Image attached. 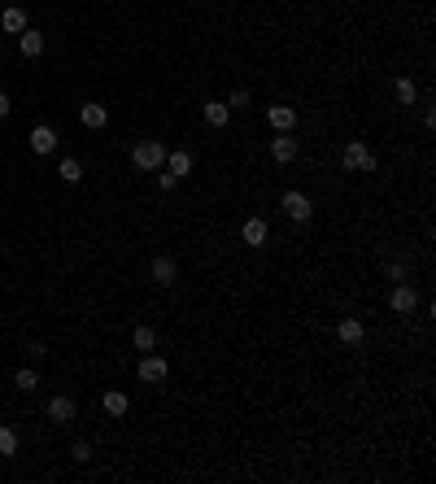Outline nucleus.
<instances>
[{
	"mask_svg": "<svg viewBox=\"0 0 436 484\" xmlns=\"http://www.w3.org/2000/svg\"><path fill=\"white\" fill-rule=\"evenodd\" d=\"M266 126H275V131H293V126H297V110L293 105H271L266 110Z\"/></svg>",
	"mask_w": 436,
	"mask_h": 484,
	"instance_id": "obj_11",
	"label": "nucleus"
},
{
	"mask_svg": "<svg viewBox=\"0 0 436 484\" xmlns=\"http://www.w3.org/2000/svg\"><path fill=\"white\" fill-rule=\"evenodd\" d=\"M384 275H389V279H397V284H401V279H406V262H389V271H384Z\"/></svg>",
	"mask_w": 436,
	"mask_h": 484,
	"instance_id": "obj_27",
	"label": "nucleus"
},
{
	"mask_svg": "<svg viewBox=\"0 0 436 484\" xmlns=\"http://www.w3.org/2000/svg\"><path fill=\"white\" fill-rule=\"evenodd\" d=\"M0 48H5V40H0Z\"/></svg>",
	"mask_w": 436,
	"mask_h": 484,
	"instance_id": "obj_29",
	"label": "nucleus"
},
{
	"mask_svg": "<svg viewBox=\"0 0 436 484\" xmlns=\"http://www.w3.org/2000/svg\"><path fill=\"white\" fill-rule=\"evenodd\" d=\"M279 210H284L293 223H310V218H314V201L305 196V192H297V188H293V192H284V201H279Z\"/></svg>",
	"mask_w": 436,
	"mask_h": 484,
	"instance_id": "obj_3",
	"label": "nucleus"
},
{
	"mask_svg": "<svg viewBox=\"0 0 436 484\" xmlns=\"http://www.w3.org/2000/svg\"><path fill=\"white\" fill-rule=\"evenodd\" d=\"M13 384H18V389H22V393H35V389H40V375H35V371H31V367H22V371H18V375H13Z\"/></svg>",
	"mask_w": 436,
	"mask_h": 484,
	"instance_id": "obj_21",
	"label": "nucleus"
},
{
	"mask_svg": "<svg viewBox=\"0 0 436 484\" xmlns=\"http://www.w3.org/2000/svg\"><path fill=\"white\" fill-rule=\"evenodd\" d=\"M341 166H345V170L375 175V153H371L363 140H349V144H345V153H341Z\"/></svg>",
	"mask_w": 436,
	"mask_h": 484,
	"instance_id": "obj_2",
	"label": "nucleus"
},
{
	"mask_svg": "<svg viewBox=\"0 0 436 484\" xmlns=\"http://www.w3.org/2000/svg\"><path fill=\"white\" fill-rule=\"evenodd\" d=\"M170 175H175V179H184V175H192V166H196V158H192V153L188 148H175V153H166V162H162Z\"/></svg>",
	"mask_w": 436,
	"mask_h": 484,
	"instance_id": "obj_9",
	"label": "nucleus"
},
{
	"mask_svg": "<svg viewBox=\"0 0 436 484\" xmlns=\"http://www.w3.org/2000/svg\"><path fill=\"white\" fill-rule=\"evenodd\" d=\"M18 48H22V57H40V53H44V35L31 31V27L18 31Z\"/></svg>",
	"mask_w": 436,
	"mask_h": 484,
	"instance_id": "obj_16",
	"label": "nucleus"
},
{
	"mask_svg": "<svg viewBox=\"0 0 436 484\" xmlns=\"http://www.w3.org/2000/svg\"><path fill=\"white\" fill-rule=\"evenodd\" d=\"M297 158V140H293V131H279L275 140H271V162H279V166H288Z\"/></svg>",
	"mask_w": 436,
	"mask_h": 484,
	"instance_id": "obj_7",
	"label": "nucleus"
},
{
	"mask_svg": "<svg viewBox=\"0 0 436 484\" xmlns=\"http://www.w3.org/2000/svg\"><path fill=\"white\" fill-rule=\"evenodd\" d=\"M175 184H179V179H175V175L162 166V175H158V188H162V192H175Z\"/></svg>",
	"mask_w": 436,
	"mask_h": 484,
	"instance_id": "obj_26",
	"label": "nucleus"
},
{
	"mask_svg": "<svg viewBox=\"0 0 436 484\" xmlns=\"http://www.w3.org/2000/svg\"><path fill=\"white\" fill-rule=\"evenodd\" d=\"M57 175H61L66 184H79V179H83V166L74 162V158H61V170H57Z\"/></svg>",
	"mask_w": 436,
	"mask_h": 484,
	"instance_id": "obj_22",
	"label": "nucleus"
},
{
	"mask_svg": "<svg viewBox=\"0 0 436 484\" xmlns=\"http://www.w3.org/2000/svg\"><path fill=\"white\" fill-rule=\"evenodd\" d=\"M266 236H271V232H266V223H262V218H244V227H240V240H244V244L262 249V244H266Z\"/></svg>",
	"mask_w": 436,
	"mask_h": 484,
	"instance_id": "obj_15",
	"label": "nucleus"
},
{
	"mask_svg": "<svg viewBox=\"0 0 436 484\" xmlns=\"http://www.w3.org/2000/svg\"><path fill=\"white\" fill-rule=\"evenodd\" d=\"M131 345H136L140 353H148V349H158V332H153L148 323H140V327H131Z\"/></svg>",
	"mask_w": 436,
	"mask_h": 484,
	"instance_id": "obj_19",
	"label": "nucleus"
},
{
	"mask_svg": "<svg viewBox=\"0 0 436 484\" xmlns=\"http://www.w3.org/2000/svg\"><path fill=\"white\" fill-rule=\"evenodd\" d=\"M74 415H79V406H74V397L57 393L53 401H48V419H53V423H70Z\"/></svg>",
	"mask_w": 436,
	"mask_h": 484,
	"instance_id": "obj_10",
	"label": "nucleus"
},
{
	"mask_svg": "<svg viewBox=\"0 0 436 484\" xmlns=\"http://www.w3.org/2000/svg\"><path fill=\"white\" fill-rule=\"evenodd\" d=\"M249 100H253V96H249V88H236V92H232V100H227V105H236V110H244Z\"/></svg>",
	"mask_w": 436,
	"mask_h": 484,
	"instance_id": "obj_25",
	"label": "nucleus"
},
{
	"mask_svg": "<svg viewBox=\"0 0 436 484\" xmlns=\"http://www.w3.org/2000/svg\"><path fill=\"white\" fill-rule=\"evenodd\" d=\"M389 305H393V314H415L419 310V293H415V284H401L393 288V297H389Z\"/></svg>",
	"mask_w": 436,
	"mask_h": 484,
	"instance_id": "obj_5",
	"label": "nucleus"
},
{
	"mask_svg": "<svg viewBox=\"0 0 436 484\" xmlns=\"http://www.w3.org/2000/svg\"><path fill=\"white\" fill-rule=\"evenodd\" d=\"M100 406H105V415H114V419H122L126 411H131V401H126V393H118V389H110L105 397H100Z\"/></svg>",
	"mask_w": 436,
	"mask_h": 484,
	"instance_id": "obj_17",
	"label": "nucleus"
},
{
	"mask_svg": "<svg viewBox=\"0 0 436 484\" xmlns=\"http://www.w3.org/2000/svg\"><path fill=\"white\" fill-rule=\"evenodd\" d=\"M162 162H166V144L162 140H140L131 148V166L136 170H162Z\"/></svg>",
	"mask_w": 436,
	"mask_h": 484,
	"instance_id": "obj_1",
	"label": "nucleus"
},
{
	"mask_svg": "<svg viewBox=\"0 0 436 484\" xmlns=\"http://www.w3.org/2000/svg\"><path fill=\"white\" fill-rule=\"evenodd\" d=\"M18 454V432L9 423H0V458H13Z\"/></svg>",
	"mask_w": 436,
	"mask_h": 484,
	"instance_id": "obj_20",
	"label": "nucleus"
},
{
	"mask_svg": "<svg viewBox=\"0 0 436 484\" xmlns=\"http://www.w3.org/2000/svg\"><path fill=\"white\" fill-rule=\"evenodd\" d=\"M153 279H158L162 288H170L175 279H179V262L170 258V253H158V258H153Z\"/></svg>",
	"mask_w": 436,
	"mask_h": 484,
	"instance_id": "obj_8",
	"label": "nucleus"
},
{
	"mask_svg": "<svg viewBox=\"0 0 436 484\" xmlns=\"http://www.w3.org/2000/svg\"><path fill=\"white\" fill-rule=\"evenodd\" d=\"M79 122L88 126V131H100V126H110V110L92 100V105H83V110H79Z\"/></svg>",
	"mask_w": 436,
	"mask_h": 484,
	"instance_id": "obj_13",
	"label": "nucleus"
},
{
	"mask_svg": "<svg viewBox=\"0 0 436 484\" xmlns=\"http://www.w3.org/2000/svg\"><path fill=\"white\" fill-rule=\"evenodd\" d=\"M9 110H13V100H9L5 92H0V118H9Z\"/></svg>",
	"mask_w": 436,
	"mask_h": 484,
	"instance_id": "obj_28",
	"label": "nucleus"
},
{
	"mask_svg": "<svg viewBox=\"0 0 436 484\" xmlns=\"http://www.w3.org/2000/svg\"><path fill=\"white\" fill-rule=\"evenodd\" d=\"M57 131H53V126H48V122H40V126H31V136H27V144H31V153H40V158H48V153H53L57 148Z\"/></svg>",
	"mask_w": 436,
	"mask_h": 484,
	"instance_id": "obj_6",
	"label": "nucleus"
},
{
	"mask_svg": "<svg viewBox=\"0 0 436 484\" xmlns=\"http://www.w3.org/2000/svg\"><path fill=\"white\" fill-rule=\"evenodd\" d=\"M336 336H341L345 345H363V336H367V327H363V319H353V314H345V319L336 323Z\"/></svg>",
	"mask_w": 436,
	"mask_h": 484,
	"instance_id": "obj_12",
	"label": "nucleus"
},
{
	"mask_svg": "<svg viewBox=\"0 0 436 484\" xmlns=\"http://www.w3.org/2000/svg\"><path fill=\"white\" fill-rule=\"evenodd\" d=\"M70 458H74V463H92V445L88 441H74L70 445Z\"/></svg>",
	"mask_w": 436,
	"mask_h": 484,
	"instance_id": "obj_24",
	"label": "nucleus"
},
{
	"mask_svg": "<svg viewBox=\"0 0 436 484\" xmlns=\"http://www.w3.org/2000/svg\"><path fill=\"white\" fill-rule=\"evenodd\" d=\"M201 118L210 122V126H227V118H232V105H227V100H205V105H201Z\"/></svg>",
	"mask_w": 436,
	"mask_h": 484,
	"instance_id": "obj_14",
	"label": "nucleus"
},
{
	"mask_svg": "<svg viewBox=\"0 0 436 484\" xmlns=\"http://www.w3.org/2000/svg\"><path fill=\"white\" fill-rule=\"evenodd\" d=\"M397 100H401V105H415V96H419V88H415V79H397Z\"/></svg>",
	"mask_w": 436,
	"mask_h": 484,
	"instance_id": "obj_23",
	"label": "nucleus"
},
{
	"mask_svg": "<svg viewBox=\"0 0 436 484\" xmlns=\"http://www.w3.org/2000/svg\"><path fill=\"white\" fill-rule=\"evenodd\" d=\"M166 371H170V367H166V358L148 349L144 358H140V371H136V375H140V384H162V379H166Z\"/></svg>",
	"mask_w": 436,
	"mask_h": 484,
	"instance_id": "obj_4",
	"label": "nucleus"
},
{
	"mask_svg": "<svg viewBox=\"0 0 436 484\" xmlns=\"http://www.w3.org/2000/svg\"><path fill=\"white\" fill-rule=\"evenodd\" d=\"M0 27H5L9 35H18V31H27V9H18V5H9L5 13H0Z\"/></svg>",
	"mask_w": 436,
	"mask_h": 484,
	"instance_id": "obj_18",
	"label": "nucleus"
}]
</instances>
